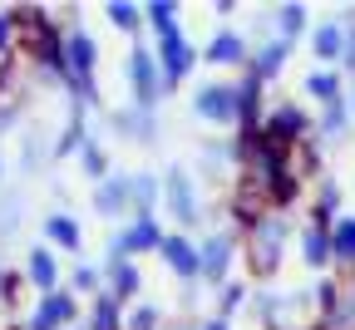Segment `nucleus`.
I'll use <instances>...</instances> for the list:
<instances>
[{
  "instance_id": "obj_1",
  "label": "nucleus",
  "mask_w": 355,
  "mask_h": 330,
  "mask_svg": "<svg viewBox=\"0 0 355 330\" xmlns=\"http://www.w3.org/2000/svg\"><path fill=\"white\" fill-rule=\"evenodd\" d=\"M128 79H133V104H139L144 114L158 104V94H163V74H158V55L148 50H133L128 55Z\"/></svg>"
},
{
  "instance_id": "obj_2",
  "label": "nucleus",
  "mask_w": 355,
  "mask_h": 330,
  "mask_svg": "<svg viewBox=\"0 0 355 330\" xmlns=\"http://www.w3.org/2000/svg\"><path fill=\"white\" fill-rule=\"evenodd\" d=\"M282 242H286V222H282V217H261V222L252 227V266H257V271H277Z\"/></svg>"
},
{
  "instance_id": "obj_3",
  "label": "nucleus",
  "mask_w": 355,
  "mask_h": 330,
  "mask_svg": "<svg viewBox=\"0 0 355 330\" xmlns=\"http://www.w3.org/2000/svg\"><path fill=\"white\" fill-rule=\"evenodd\" d=\"M193 60H198V50H193V44L183 40V35H163L158 40V64H163V89L168 84H178V79H183L188 69H193Z\"/></svg>"
},
{
  "instance_id": "obj_4",
  "label": "nucleus",
  "mask_w": 355,
  "mask_h": 330,
  "mask_svg": "<svg viewBox=\"0 0 355 330\" xmlns=\"http://www.w3.org/2000/svg\"><path fill=\"white\" fill-rule=\"evenodd\" d=\"M74 296L69 291H50V296H40V306L30 311V320H25V330H60V325H69L74 320Z\"/></svg>"
},
{
  "instance_id": "obj_5",
  "label": "nucleus",
  "mask_w": 355,
  "mask_h": 330,
  "mask_svg": "<svg viewBox=\"0 0 355 330\" xmlns=\"http://www.w3.org/2000/svg\"><path fill=\"white\" fill-rule=\"evenodd\" d=\"M193 109H198L202 119H212V123H232V119H237V89H227V84H207V89H198Z\"/></svg>"
},
{
  "instance_id": "obj_6",
  "label": "nucleus",
  "mask_w": 355,
  "mask_h": 330,
  "mask_svg": "<svg viewBox=\"0 0 355 330\" xmlns=\"http://www.w3.org/2000/svg\"><path fill=\"white\" fill-rule=\"evenodd\" d=\"M153 247H163V232H158V222L153 217H139L128 232H119V237L109 242V257H128V252H153Z\"/></svg>"
},
{
  "instance_id": "obj_7",
  "label": "nucleus",
  "mask_w": 355,
  "mask_h": 330,
  "mask_svg": "<svg viewBox=\"0 0 355 330\" xmlns=\"http://www.w3.org/2000/svg\"><path fill=\"white\" fill-rule=\"evenodd\" d=\"M163 193H168V207H173V217L178 222H198V198H193V182H188V173L183 168H173L168 177H163Z\"/></svg>"
},
{
  "instance_id": "obj_8",
  "label": "nucleus",
  "mask_w": 355,
  "mask_h": 330,
  "mask_svg": "<svg viewBox=\"0 0 355 330\" xmlns=\"http://www.w3.org/2000/svg\"><path fill=\"white\" fill-rule=\"evenodd\" d=\"M227 266H232V237H212L198 252V276H207V281H222Z\"/></svg>"
},
{
  "instance_id": "obj_9",
  "label": "nucleus",
  "mask_w": 355,
  "mask_h": 330,
  "mask_svg": "<svg viewBox=\"0 0 355 330\" xmlns=\"http://www.w3.org/2000/svg\"><path fill=\"white\" fill-rule=\"evenodd\" d=\"M296 133H306V119H301V109H277L272 119H266V133H261V138H266L272 148H286Z\"/></svg>"
},
{
  "instance_id": "obj_10",
  "label": "nucleus",
  "mask_w": 355,
  "mask_h": 330,
  "mask_svg": "<svg viewBox=\"0 0 355 330\" xmlns=\"http://www.w3.org/2000/svg\"><path fill=\"white\" fill-rule=\"evenodd\" d=\"M25 281H30V286H40L44 296L55 291L60 266H55V252H50V247H35V252H30V261H25Z\"/></svg>"
},
{
  "instance_id": "obj_11",
  "label": "nucleus",
  "mask_w": 355,
  "mask_h": 330,
  "mask_svg": "<svg viewBox=\"0 0 355 330\" xmlns=\"http://www.w3.org/2000/svg\"><path fill=\"white\" fill-rule=\"evenodd\" d=\"M158 252H163V261H168L178 276H188V281L198 276V247H193V242H183V237H163Z\"/></svg>"
},
{
  "instance_id": "obj_12",
  "label": "nucleus",
  "mask_w": 355,
  "mask_h": 330,
  "mask_svg": "<svg viewBox=\"0 0 355 330\" xmlns=\"http://www.w3.org/2000/svg\"><path fill=\"white\" fill-rule=\"evenodd\" d=\"M128 202H133V193H128V177H104V182H99V193H94V207H99L104 217H119Z\"/></svg>"
},
{
  "instance_id": "obj_13",
  "label": "nucleus",
  "mask_w": 355,
  "mask_h": 330,
  "mask_svg": "<svg viewBox=\"0 0 355 330\" xmlns=\"http://www.w3.org/2000/svg\"><path fill=\"white\" fill-rule=\"evenodd\" d=\"M133 291H139V271H133V261L128 257H109V296L123 301Z\"/></svg>"
},
{
  "instance_id": "obj_14",
  "label": "nucleus",
  "mask_w": 355,
  "mask_h": 330,
  "mask_svg": "<svg viewBox=\"0 0 355 330\" xmlns=\"http://www.w3.org/2000/svg\"><path fill=\"white\" fill-rule=\"evenodd\" d=\"M44 232H50V242H55V247H69V252H79V242H84L79 222L64 217V212H50V217H44Z\"/></svg>"
},
{
  "instance_id": "obj_15",
  "label": "nucleus",
  "mask_w": 355,
  "mask_h": 330,
  "mask_svg": "<svg viewBox=\"0 0 355 330\" xmlns=\"http://www.w3.org/2000/svg\"><path fill=\"white\" fill-rule=\"evenodd\" d=\"M242 55H247V50H242V35L222 30V35L207 44V55H202V60H207V64H242Z\"/></svg>"
},
{
  "instance_id": "obj_16",
  "label": "nucleus",
  "mask_w": 355,
  "mask_h": 330,
  "mask_svg": "<svg viewBox=\"0 0 355 330\" xmlns=\"http://www.w3.org/2000/svg\"><path fill=\"white\" fill-rule=\"evenodd\" d=\"M128 193H133V207H139V217H153V198H158V182L148 173L128 177Z\"/></svg>"
},
{
  "instance_id": "obj_17",
  "label": "nucleus",
  "mask_w": 355,
  "mask_h": 330,
  "mask_svg": "<svg viewBox=\"0 0 355 330\" xmlns=\"http://www.w3.org/2000/svg\"><path fill=\"white\" fill-rule=\"evenodd\" d=\"M301 252H306V261H311V266L331 261V237H326V227H311L306 237H301Z\"/></svg>"
},
{
  "instance_id": "obj_18",
  "label": "nucleus",
  "mask_w": 355,
  "mask_h": 330,
  "mask_svg": "<svg viewBox=\"0 0 355 330\" xmlns=\"http://www.w3.org/2000/svg\"><path fill=\"white\" fill-rule=\"evenodd\" d=\"M144 15H148V25L158 30V40L178 30V6H173V0H153V6H148Z\"/></svg>"
},
{
  "instance_id": "obj_19",
  "label": "nucleus",
  "mask_w": 355,
  "mask_h": 330,
  "mask_svg": "<svg viewBox=\"0 0 355 330\" xmlns=\"http://www.w3.org/2000/svg\"><path fill=\"white\" fill-rule=\"evenodd\" d=\"M89 330H123L119 301H114V296H99V301H94V320H89Z\"/></svg>"
},
{
  "instance_id": "obj_20",
  "label": "nucleus",
  "mask_w": 355,
  "mask_h": 330,
  "mask_svg": "<svg viewBox=\"0 0 355 330\" xmlns=\"http://www.w3.org/2000/svg\"><path fill=\"white\" fill-rule=\"evenodd\" d=\"M282 64H286V40H282V44H266V50L257 55V79L282 74Z\"/></svg>"
},
{
  "instance_id": "obj_21",
  "label": "nucleus",
  "mask_w": 355,
  "mask_h": 330,
  "mask_svg": "<svg viewBox=\"0 0 355 330\" xmlns=\"http://www.w3.org/2000/svg\"><path fill=\"white\" fill-rule=\"evenodd\" d=\"M257 84H261L257 74L237 84V119H242V123H252V119H257V104H261V99H257Z\"/></svg>"
},
{
  "instance_id": "obj_22",
  "label": "nucleus",
  "mask_w": 355,
  "mask_h": 330,
  "mask_svg": "<svg viewBox=\"0 0 355 330\" xmlns=\"http://www.w3.org/2000/svg\"><path fill=\"white\" fill-rule=\"evenodd\" d=\"M331 257L355 261V217H345V222L336 227V237H331Z\"/></svg>"
},
{
  "instance_id": "obj_23",
  "label": "nucleus",
  "mask_w": 355,
  "mask_h": 330,
  "mask_svg": "<svg viewBox=\"0 0 355 330\" xmlns=\"http://www.w3.org/2000/svg\"><path fill=\"white\" fill-rule=\"evenodd\" d=\"M104 15H109L119 30H139V20H144V10H139V6H128V0H109Z\"/></svg>"
},
{
  "instance_id": "obj_24",
  "label": "nucleus",
  "mask_w": 355,
  "mask_h": 330,
  "mask_svg": "<svg viewBox=\"0 0 355 330\" xmlns=\"http://www.w3.org/2000/svg\"><path fill=\"white\" fill-rule=\"evenodd\" d=\"M311 44H316V55H321V60H336V55L345 50V35H340L336 25H321V30H316V40H311Z\"/></svg>"
},
{
  "instance_id": "obj_25",
  "label": "nucleus",
  "mask_w": 355,
  "mask_h": 330,
  "mask_svg": "<svg viewBox=\"0 0 355 330\" xmlns=\"http://www.w3.org/2000/svg\"><path fill=\"white\" fill-rule=\"evenodd\" d=\"M306 89H311V94H316V99H321V104H336V74H321V69H316V74H311V79H306Z\"/></svg>"
},
{
  "instance_id": "obj_26",
  "label": "nucleus",
  "mask_w": 355,
  "mask_h": 330,
  "mask_svg": "<svg viewBox=\"0 0 355 330\" xmlns=\"http://www.w3.org/2000/svg\"><path fill=\"white\" fill-rule=\"evenodd\" d=\"M123 330H158V311L153 306H133L128 320H123Z\"/></svg>"
},
{
  "instance_id": "obj_27",
  "label": "nucleus",
  "mask_w": 355,
  "mask_h": 330,
  "mask_svg": "<svg viewBox=\"0 0 355 330\" xmlns=\"http://www.w3.org/2000/svg\"><path fill=\"white\" fill-rule=\"evenodd\" d=\"M15 44V10H0V55H10Z\"/></svg>"
},
{
  "instance_id": "obj_28",
  "label": "nucleus",
  "mask_w": 355,
  "mask_h": 330,
  "mask_svg": "<svg viewBox=\"0 0 355 330\" xmlns=\"http://www.w3.org/2000/svg\"><path fill=\"white\" fill-rule=\"evenodd\" d=\"M306 25V10L301 6H282V35H296Z\"/></svg>"
},
{
  "instance_id": "obj_29",
  "label": "nucleus",
  "mask_w": 355,
  "mask_h": 330,
  "mask_svg": "<svg viewBox=\"0 0 355 330\" xmlns=\"http://www.w3.org/2000/svg\"><path fill=\"white\" fill-rule=\"evenodd\" d=\"M79 153H84V168H89V173H94V177H104V153H99L94 144H89V138H84V148H79Z\"/></svg>"
},
{
  "instance_id": "obj_30",
  "label": "nucleus",
  "mask_w": 355,
  "mask_h": 330,
  "mask_svg": "<svg viewBox=\"0 0 355 330\" xmlns=\"http://www.w3.org/2000/svg\"><path fill=\"white\" fill-rule=\"evenodd\" d=\"M242 296H247L242 286H227V291H222V315H232V311L242 306Z\"/></svg>"
},
{
  "instance_id": "obj_31",
  "label": "nucleus",
  "mask_w": 355,
  "mask_h": 330,
  "mask_svg": "<svg viewBox=\"0 0 355 330\" xmlns=\"http://www.w3.org/2000/svg\"><path fill=\"white\" fill-rule=\"evenodd\" d=\"M74 286H79V291L99 286V271H94V266H79V271H74Z\"/></svg>"
},
{
  "instance_id": "obj_32",
  "label": "nucleus",
  "mask_w": 355,
  "mask_h": 330,
  "mask_svg": "<svg viewBox=\"0 0 355 330\" xmlns=\"http://www.w3.org/2000/svg\"><path fill=\"white\" fill-rule=\"evenodd\" d=\"M15 119H20V109H15V104H6V109H0V133H6Z\"/></svg>"
},
{
  "instance_id": "obj_33",
  "label": "nucleus",
  "mask_w": 355,
  "mask_h": 330,
  "mask_svg": "<svg viewBox=\"0 0 355 330\" xmlns=\"http://www.w3.org/2000/svg\"><path fill=\"white\" fill-rule=\"evenodd\" d=\"M345 64H350V69H355V30H350V35H345Z\"/></svg>"
},
{
  "instance_id": "obj_34",
  "label": "nucleus",
  "mask_w": 355,
  "mask_h": 330,
  "mask_svg": "<svg viewBox=\"0 0 355 330\" xmlns=\"http://www.w3.org/2000/svg\"><path fill=\"white\" fill-rule=\"evenodd\" d=\"M202 330H227V320H212V325H202Z\"/></svg>"
},
{
  "instance_id": "obj_35",
  "label": "nucleus",
  "mask_w": 355,
  "mask_h": 330,
  "mask_svg": "<svg viewBox=\"0 0 355 330\" xmlns=\"http://www.w3.org/2000/svg\"><path fill=\"white\" fill-rule=\"evenodd\" d=\"M0 276H6V266H0Z\"/></svg>"
}]
</instances>
